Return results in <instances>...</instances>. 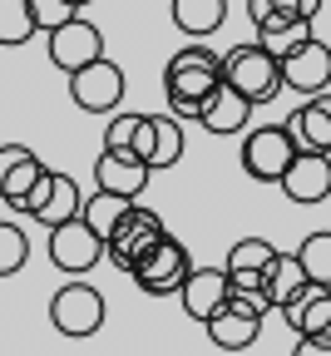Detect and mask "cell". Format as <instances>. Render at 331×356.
Here are the masks:
<instances>
[{
    "mask_svg": "<svg viewBox=\"0 0 331 356\" xmlns=\"http://www.w3.org/2000/svg\"><path fill=\"white\" fill-rule=\"evenodd\" d=\"M168 15H173V25L183 35L203 40L227 20V0H168Z\"/></svg>",
    "mask_w": 331,
    "mask_h": 356,
    "instance_id": "ffe728a7",
    "label": "cell"
},
{
    "mask_svg": "<svg viewBox=\"0 0 331 356\" xmlns=\"http://www.w3.org/2000/svg\"><path fill=\"white\" fill-rule=\"evenodd\" d=\"M138 119H144V114H114V119H109V129H104V149H99V154H129Z\"/></svg>",
    "mask_w": 331,
    "mask_h": 356,
    "instance_id": "f546056e",
    "label": "cell"
},
{
    "mask_svg": "<svg viewBox=\"0 0 331 356\" xmlns=\"http://www.w3.org/2000/svg\"><path fill=\"white\" fill-rule=\"evenodd\" d=\"M50 262L60 273H70V277H84L94 262H104V243L94 238L79 218H70L60 228H50Z\"/></svg>",
    "mask_w": 331,
    "mask_h": 356,
    "instance_id": "30bf717a",
    "label": "cell"
},
{
    "mask_svg": "<svg viewBox=\"0 0 331 356\" xmlns=\"http://www.w3.org/2000/svg\"><path fill=\"white\" fill-rule=\"evenodd\" d=\"M124 213H129V203H124V198H109V193H94V198L79 203V222H84V228L99 238V243L119 228V218H124Z\"/></svg>",
    "mask_w": 331,
    "mask_h": 356,
    "instance_id": "d4e9b609",
    "label": "cell"
},
{
    "mask_svg": "<svg viewBox=\"0 0 331 356\" xmlns=\"http://www.w3.org/2000/svg\"><path fill=\"white\" fill-rule=\"evenodd\" d=\"M203 327H208V341H213L218 351H248V346L262 337V317H252V312H238L232 302L218 312V317H208Z\"/></svg>",
    "mask_w": 331,
    "mask_h": 356,
    "instance_id": "e0dca14e",
    "label": "cell"
},
{
    "mask_svg": "<svg viewBox=\"0 0 331 356\" xmlns=\"http://www.w3.org/2000/svg\"><path fill=\"white\" fill-rule=\"evenodd\" d=\"M277 79L282 89H292V95H321V89L331 84V50L312 35L307 44H297V50H287L277 60Z\"/></svg>",
    "mask_w": 331,
    "mask_h": 356,
    "instance_id": "9c48e42d",
    "label": "cell"
},
{
    "mask_svg": "<svg viewBox=\"0 0 331 356\" xmlns=\"http://www.w3.org/2000/svg\"><path fill=\"white\" fill-rule=\"evenodd\" d=\"M282 134L292 139V149L297 154H331V99L326 95H316V99H307L302 109H292V119L282 124Z\"/></svg>",
    "mask_w": 331,
    "mask_h": 356,
    "instance_id": "7c38bea8",
    "label": "cell"
},
{
    "mask_svg": "<svg viewBox=\"0 0 331 356\" xmlns=\"http://www.w3.org/2000/svg\"><path fill=\"white\" fill-rule=\"evenodd\" d=\"M223 84V55H213L208 44H183L173 50L168 70H163V95H168V109L183 114V119H198L203 99Z\"/></svg>",
    "mask_w": 331,
    "mask_h": 356,
    "instance_id": "6da1fadb",
    "label": "cell"
},
{
    "mask_svg": "<svg viewBox=\"0 0 331 356\" xmlns=\"http://www.w3.org/2000/svg\"><path fill=\"white\" fill-rule=\"evenodd\" d=\"M292 159H297V149H292L287 134H282V124H262L243 139V168H248L252 184H277Z\"/></svg>",
    "mask_w": 331,
    "mask_h": 356,
    "instance_id": "ba28073f",
    "label": "cell"
},
{
    "mask_svg": "<svg viewBox=\"0 0 331 356\" xmlns=\"http://www.w3.org/2000/svg\"><path fill=\"white\" fill-rule=\"evenodd\" d=\"M282 317L297 332V341H326L331 337V287H307Z\"/></svg>",
    "mask_w": 331,
    "mask_h": 356,
    "instance_id": "2e32d148",
    "label": "cell"
},
{
    "mask_svg": "<svg viewBox=\"0 0 331 356\" xmlns=\"http://www.w3.org/2000/svg\"><path fill=\"white\" fill-rule=\"evenodd\" d=\"M70 99L84 114H114L119 99H124V70L114 60H94V65L74 70L70 74Z\"/></svg>",
    "mask_w": 331,
    "mask_h": 356,
    "instance_id": "52a82bcc",
    "label": "cell"
},
{
    "mask_svg": "<svg viewBox=\"0 0 331 356\" xmlns=\"http://www.w3.org/2000/svg\"><path fill=\"white\" fill-rule=\"evenodd\" d=\"M40 173H45V163L35 159L30 144H0V203L20 208Z\"/></svg>",
    "mask_w": 331,
    "mask_h": 356,
    "instance_id": "9a60e30c",
    "label": "cell"
},
{
    "mask_svg": "<svg viewBox=\"0 0 331 356\" xmlns=\"http://www.w3.org/2000/svg\"><path fill=\"white\" fill-rule=\"evenodd\" d=\"M248 114H252V104H248V99H238L227 84H218L213 95L203 99V109H198V124H203V129L213 134V139H218V134H243Z\"/></svg>",
    "mask_w": 331,
    "mask_h": 356,
    "instance_id": "ac0fdd59",
    "label": "cell"
},
{
    "mask_svg": "<svg viewBox=\"0 0 331 356\" xmlns=\"http://www.w3.org/2000/svg\"><path fill=\"white\" fill-rule=\"evenodd\" d=\"M70 6H74V10H84V6H94V0H70Z\"/></svg>",
    "mask_w": 331,
    "mask_h": 356,
    "instance_id": "836d02e7",
    "label": "cell"
},
{
    "mask_svg": "<svg viewBox=\"0 0 331 356\" xmlns=\"http://www.w3.org/2000/svg\"><path fill=\"white\" fill-rule=\"evenodd\" d=\"M178 302H183V312L193 322L218 317V312L227 307V277H223V267H193V273L183 277V287H178Z\"/></svg>",
    "mask_w": 331,
    "mask_h": 356,
    "instance_id": "5bb4252c",
    "label": "cell"
},
{
    "mask_svg": "<svg viewBox=\"0 0 331 356\" xmlns=\"http://www.w3.org/2000/svg\"><path fill=\"white\" fill-rule=\"evenodd\" d=\"M307 287H312V282L302 277L297 257H292V252H277L272 267H267V307H272V312H287Z\"/></svg>",
    "mask_w": 331,
    "mask_h": 356,
    "instance_id": "d6986e66",
    "label": "cell"
},
{
    "mask_svg": "<svg viewBox=\"0 0 331 356\" xmlns=\"http://www.w3.org/2000/svg\"><path fill=\"white\" fill-rule=\"evenodd\" d=\"M223 84L238 99H248V104H272L282 95L277 60L262 50V44H232V50L223 55Z\"/></svg>",
    "mask_w": 331,
    "mask_h": 356,
    "instance_id": "7a4b0ae2",
    "label": "cell"
},
{
    "mask_svg": "<svg viewBox=\"0 0 331 356\" xmlns=\"http://www.w3.org/2000/svg\"><path fill=\"white\" fill-rule=\"evenodd\" d=\"M50 184H55V168H45V173H40V178H35V188H30V193H25V203H20V208H15V213H30V218H35V213H40V208H45V198H50Z\"/></svg>",
    "mask_w": 331,
    "mask_h": 356,
    "instance_id": "4dcf8cb0",
    "label": "cell"
},
{
    "mask_svg": "<svg viewBox=\"0 0 331 356\" xmlns=\"http://www.w3.org/2000/svg\"><path fill=\"white\" fill-rule=\"evenodd\" d=\"M248 20L257 25V35H282L292 25H312V20H302L297 0H248Z\"/></svg>",
    "mask_w": 331,
    "mask_h": 356,
    "instance_id": "cb8c5ba5",
    "label": "cell"
},
{
    "mask_svg": "<svg viewBox=\"0 0 331 356\" xmlns=\"http://www.w3.org/2000/svg\"><path fill=\"white\" fill-rule=\"evenodd\" d=\"M168 238V228H163V218L154 213V208H138V203H129V213L119 218V228L104 238V257L119 267L124 277H134V267L144 262L159 243Z\"/></svg>",
    "mask_w": 331,
    "mask_h": 356,
    "instance_id": "3957f363",
    "label": "cell"
},
{
    "mask_svg": "<svg viewBox=\"0 0 331 356\" xmlns=\"http://www.w3.org/2000/svg\"><path fill=\"white\" fill-rule=\"evenodd\" d=\"M183 159V124L173 114H149V159L144 168H173Z\"/></svg>",
    "mask_w": 331,
    "mask_h": 356,
    "instance_id": "44dd1931",
    "label": "cell"
},
{
    "mask_svg": "<svg viewBox=\"0 0 331 356\" xmlns=\"http://www.w3.org/2000/svg\"><path fill=\"white\" fill-rule=\"evenodd\" d=\"M25 6H30L35 30H45V35H50V30H60L65 20H74V15H79V10L70 6V0H25Z\"/></svg>",
    "mask_w": 331,
    "mask_h": 356,
    "instance_id": "f1b7e54d",
    "label": "cell"
},
{
    "mask_svg": "<svg viewBox=\"0 0 331 356\" xmlns=\"http://www.w3.org/2000/svg\"><path fill=\"white\" fill-rule=\"evenodd\" d=\"M79 203H84L79 184H74L70 173H55V184H50V198H45V208L35 213V222H45V228H60V222L79 218Z\"/></svg>",
    "mask_w": 331,
    "mask_h": 356,
    "instance_id": "7402d4cb",
    "label": "cell"
},
{
    "mask_svg": "<svg viewBox=\"0 0 331 356\" xmlns=\"http://www.w3.org/2000/svg\"><path fill=\"white\" fill-rule=\"evenodd\" d=\"M272 257H277V248H272L267 238H243V243H232L223 273H227V277H267Z\"/></svg>",
    "mask_w": 331,
    "mask_h": 356,
    "instance_id": "603a6c76",
    "label": "cell"
},
{
    "mask_svg": "<svg viewBox=\"0 0 331 356\" xmlns=\"http://www.w3.org/2000/svg\"><path fill=\"white\" fill-rule=\"evenodd\" d=\"M144 188H149V168L138 163L134 154H99V159H94V193L134 203Z\"/></svg>",
    "mask_w": 331,
    "mask_h": 356,
    "instance_id": "4fadbf2b",
    "label": "cell"
},
{
    "mask_svg": "<svg viewBox=\"0 0 331 356\" xmlns=\"http://www.w3.org/2000/svg\"><path fill=\"white\" fill-rule=\"evenodd\" d=\"M292 257L312 287H331V233H312L302 243V252H292Z\"/></svg>",
    "mask_w": 331,
    "mask_h": 356,
    "instance_id": "484cf974",
    "label": "cell"
},
{
    "mask_svg": "<svg viewBox=\"0 0 331 356\" xmlns=\"http://www.w3.org/2000/svg\"><path fill=\"white\" fill-rule=\"evenodd\" d=\"M292 356H331V337H326V341H297Z\"/></svg>",
    "mask_w": 331,
    "mask_h": 356,
    "instance_id": "1f68e13d",
    "label": "cell"
},
{
    "mask_svg": "<svg viewBox=\"0 0 331 356\" xmlns=\"http://www.w3.org/2000/svg\"><path fill=\"white\" fill-rule=\"evenodd\" d=\"M45 55H50L55 70L74 74V70L94 65V60H104V35H99V25H94V20L74 15V20H65L60 30L45 35Z\"/></svg>",
    "mask_w": 331,
    "mask_h": 356,
    "instance_id": "5b68a950",
    "label": "cell"
},
{
    "mask_svg": "<svg viewBox=\"0 0 331 356\" xmlns=\"http://www.w3.org/2000/svg\"><path fill=\"white\" fill-rule=\"evenodd\" d=\"M25 257H30V238H25V228H15V222L0 218V277H15L20 267H25Z\"/></svg>",
    "mask_w": 331,
    "mask_h": 356,
    "instance_id": "4316f807",
    "label": "cell"
},
{
    "mask_svg": "<svg viewBox=\"0 0 331 356\" xmlns=\"http://www.w3.org/2000/svg\"><path fill=\"white\" fill-rule=\"evenodd\" d=\"M188 273H193V252L168 233L144 262L134 267V282H138V292H149V297H173Z\"/></svg>",
    "mask_w": 331,
    "mask_h": 356,
    "instance_id": "8992f818",
    "label": "cell"
},
{
    "mask_svg": "<svg viewBox=\"0 0 331 356\" xmlns=\"http://www.w3.org/2000/svg\"><path fill=\"white\" fill-rule=\"evenodd\" d=\"M35 35L30 6L25 0H0V44H25Z\"/></svg>",
    "mask_w": 331,
    "mask_h": 356,
    "instance_id": "83f0119b",
    "label": "cell"
},
{
    "mask_svg": "<svg viewBox=\"0 0 331 356\" xmlns=\"http://www.w3.org/2000/svg\"><path fill=\"white\" fill-rule=\"evenodd\" d=\"M277 188L287 193L292 203H302V208L326 203V198H331V159H321V154H297V159L287 163V173L277 178Z\"/></svg>",
    "mask_w": 331,
    "mask_h": 356,
    "instance_id": "8fae6325",
    "label": "cell"
},
{
    "mask_svg": "<svg viewBox=\"0 0 331 356\" xmlns=\"http://www.w3.org/2000/svg\"><path fill=\"white\" fill-rule=\"evenodd\" d=\"M50 322L60 337H94L104 327V292L99 287H89V282H65L55 297H50Z\"/></svg>",
    "mask_w": 331,
    "mask_h": 356,
    "instance_id": "277c9868",
    "label": "cell"
},
{
    "mask_svg": "<svg viewBox=\"0 0 331 356\" xmlns=\"http://www.w3.org/2000/svg\"><path fill=\"white\" fill-rule=\"evenodd\" d=\"M297 10H302V20H312V15L321 10V0H297Z\"/></svg>",
    "mask_w": 331,
    "mask_h": 356,
    "instance_id": "d6a6232c",
    "label": "cell"
}]
</instances>
